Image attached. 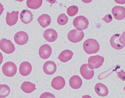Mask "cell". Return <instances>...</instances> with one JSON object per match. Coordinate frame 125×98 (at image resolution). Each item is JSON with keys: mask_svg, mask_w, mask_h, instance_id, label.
<instances>
[{"mask_svg": "<svg viewBox=\"0 0 125 98\" xmlns=\"http://www.w3.org/2000/svg\"><path fill=\"white\" fill-rule=\"evenodd\" d=\"M42 68L44 73L48 75L53 74L57 70L56 64L52 61H48L45 62Z\"/></svg>", "mask_w": 125, "mask_h": 98, "instance_id": "obj_12", "label": "cell"}, {"mask_svg": "<svg viewBox=\"0 0 125 98\" xmlns=\"http://www.w3.org/2000/svg\"></svg>", "mask_w": 125, "mask_h": 98, "instance_id": "obj_32", "label": "cell"}, {"mask_svg": "<svg viewBox=\"0 0 125 98\" xmlns=\"http://www.w3.org/2000/svg\"><path fill=\"white\" fill-rule=\"evenodd\" d=\"M68 22V17L65 14H60L57 18V23L59 24L63 25Z\"/></svg>", "mask_w": 125, "mask_h": 98, "instance_id": "obj_26", "label": "cell"}, {"mask_svg": "<svg viewBox=\"0 0 125 98\" xmlns=\"http://www.w3.org/2000/svg\"><path fill=\"white\" fill-rule=\"evenodd\" d=\"M94 90L96 93L101 97L106 96L108 94V90L107 87L101 83H97L95 86Z\"/></svg>", "mask_w": 125, "mask_h": 98, "instance_id": "obj_19", "label": "cell"}, {"mask_svg": "<svg viewBox=\"0 0 125 98\" xmlns=\"http://www.w3.org/2000/svg\"><path fill=\"white\" fill-rule=\"evenodd\" d=\"M3 61V56L2 53L0 52V65L2 63Z\"/></svg>", "mask_w": 125, "mask_h": 98, "instance_id": "obj_30", "label": "cell"}, {"mask_svg": "<svg viewBox=\"0 0 125 98\" xmlns=\"http://www.w3.org/2000/svg\"><path fill=\"white\" fill-rule=\"evenodd\" d=\"M20 17L21 22L24 24L30 23L33 20V15L31 12L27 9H23L21 11Z\"/></svg>", "mask_w": 125, "mask_h": 98, "instance_id": "obj_16", "label": "cell"}, {"mask_svg": "<svg viewBox=\"0 0 125 98\" xmlns=\"http://www.w3.org/2000/svg\"><path fill=\"white\" fill-rule=\"evenodd\" d=\"M73 52L68 49H65L62 51L58 56V59L62 62H66L70 60L72 57Z\"/></svg>", "mask_w": 125, "mask_h": 98, "instance_id": "obj_20", "label": "cell"}, {"mask_svg": "<svg viewBox=\"0 0 125 98\" xmlns=\"http://www.w3.org/2000/svg\"><path fill=\"white\" fill-rule=\"evenodd\" d=\"M65 82L64 79L61 76L54 77L51 81V86L55 89L59 90L62 89L65 86Z\"/></svg>", "mask_w": 125, "mask_h": 98, "instance_id": "obj_15", "label": "cell"}, {"mask_svg": "<svg viewBox=\"0 0 125 98\" xmlns=\"http://www.w3.org/2000/svg\"><path fill=\"white\" fill-rule=\"evenodd\" d=\"M44 38L49 42H54L57 38L58 34L56 30L52 28L46 29L43 33Z\"/></svg>", "mask_w": 125, "mask_h": 98, "instance_id": "obj_14", "label": "cell"}, {"mask_svg": "<svg viewBox=\"0 0 125 98\" xmlns=\"http://www.w3.org/2000/svg\"><path fill=\"white\" fill-rule=\"evenodd\" d=\"M10 92L9 87L6 84L0 85V98H4L8 96Z\"/></svg>", "mask_w": 125, "mask_h": 98, "instance_id": "obj_24", "label": "cell"}, {"mask_svg": "<svg viewBox=\"0 0 125 98\" xmlns=\"http://www.w3.org/2000/svg\"><path fill=\"white\" fill-rule=\"evenodd\" d=\"M52 53L51 47L47 44H44L41 46L39 49V54L40 57L43 59L48 58Z\"/></svg>", "mask_w": 125, "mask_h": 98, "instance_id": "obj_11", "label": "cell"}, {"mask_svg": "<svg viewBox=\"0 0 125 98\" xmlns=\"http://www.w3.org/2000/svg\"><path fill=\"white\" fill-rule=\"evenodd\" d=\"M32 71V66L28 62H23L19 67V72L22 76H27L29 75Z\"/></svg>", "mask_w": 125, "mask_h": 98, "instance_id": "obj_17", "label": "cell"}, {"mask_svg": "<svg viewBox=\"0 0 125 98\" xmlns=\"http://www.w3.org/2000/svg\"><path fill=\"white\" fill-rule=\"evenodd\" d=\"M83 49L87 54L97 53L100 49L99 43L94 39H88L83 43Z\"/></svg>", "mask_w": 125, "mask_h": 98, "instance_id": "obj_1", "label": "cell"}, {"mask_svg": "<svg viewBox=\"0 0 125 98\" xmlns=\"http://www.w3.org/2000/svg\"><path fill=\"white\" fill-rule=\"evenodd\" d=\"M104 58L100 55L91 56L88 59V67L90 69H97L100 68L103 64Z\"/></svg>", "mask_w": 125, "mask_h": 98, "instance_id": "obj_5", "label": "cell"}, {"mask_svg": "<svg viewBox=\"0 0 125 98\" xmlns=\"http://www.w3.org/2000/svg\"><path fill=\"white\" fill-rule=\"evenodd\" d=\"M73 24L78 31H82L87 28L89 22L87 18L83 16L76 17L73 21Z\"/></svg>", "mask_w": 125, "mask_h": 98, "instance_id": "obj_3", "label": "cell"}, {"mask_svg": "<svg viewBox=\"0 0 125 98\" xmlns=\"http://www.w3.org/2000/svg\"><path fill=\"white\" fill-rule=\"evenodd\" d=\"M111 12L116 20H121L125 17V9L124 7L115 6L112 8Z\"/></svg>", "mask_w": 125, "mask_h": 98, "instance_id": "obj_10", "label": "cell"}, {"mask_svg": "<svg viewBox=\"0 0 125 98\" xmlns=\"http://www.w3.org/2000/svg\"><path fill=\"white\" fill-rule=\"evenodd\" d=\"M103 20L106 23H109L111 22L112 20V17L110 14H107L105 15L103 18Z\"/></svg>", "mask_w": 125, "mask_h": 98, "instance_id": "obj_28", "label": "cell"}, {"mask_svg": "<svg viewBox=\"0 0 125 98\" xmlns=\"http://www.w3.org/2000/svg\"><path fill=\"white\" fill-rule=\"evenodd\" d=\"M82 98H92L89 95H84L82 97Z\"/></svg>", "mask_w": 125, "mask_h": 98, "instance_id": "obj_31", "label": "cell"}, {"mask_svg": "<svg viewBox=\"0 0 125 98\" xmlns=\"http://www.w3.org/2000/svg\"><path fill=\"white\" fill-rule=\"evenodd\" d=\"M0 49L4 52L7 54H10L15 51V48L10 40L3 38L0 41Z\"/></svg>", "mask_w": 125, "mask_h": 98, "instance_id": "obj_6", "label": "cell"}, {"mask_svg": "<svg viewBox=\"0 0 125 98\" xmlns=\"http://www.w3.org/2000/svg\"><path fill=\"white\" fill-rule=\"evenodd\" d=\"M21 90L26 93H31L36 90V85L29 81L23 82L21 87Z\"/></svg>", "mask_w": 125, "mask_h": 98, "instance_id": "obj_22", "label": "cell"}, {"mask_svg": "<svg viewBox=\"0 0 125 98\" xmlns=\"http://www.w3.org/2000/svg\"><path fill=\"white\" fill-rule=\"evenodd\" d=\"M3 10H4L3 6L2 4L0 3V15H1V14L2 13Z\"/></svg>", "mask_w": 125, "mask_h": 98, "instance_id": "obj_29", "label": "cell"}, {"mask_svg": "<svg viewBox=\"0 0 125 98\" xmlns=\"http://www.w3.org/2000/svg\"><path fill=\"white\" fill-rule=\"evenodd\" d=\"M83 81L81 77L77 75H73L70 77L69 80L70 86L74 89H78L82 85Z\"/></svg>", "mask_w": 125, "mask_h": 98, "instance_id": "obj_18", "label": "cell"}, {"mask_svg": "<svg viewBox=\"0 0 125 98\" xmlns=\"http://www.w3.org/2000/svg\"><path fill=\"white\" fill-rule=\"evenodd\" d=\"M40 98H56L55 96L49 93V92H44L43 93L40 97Z\"/></svg>", "mask_w": 125, "mask_h": 98, "instance_id": "obj_27", "label": "cell"}, {"mask_svg": "<svg viewBox=\"0 0 125 98\" xmlns=\"http://www.w3.org/2000/svg\"><path fill=\"white\" fill-rule=\"evenodd\" d=\"M80 72L81 75L83 77V78L86 80L91 79L94 75V72L93 70L89 68L87 64H84L82 65L80 67Z\"/></svg>", "mask_w": 125, "mask_h": 98, "instance_id": "obj_9", "label": "cell"}, {"mask_svg": "<svg viewBox=\"0 0 125 98\" xmlns=\"http://www.w3.org/2000/svg\"><path fill=\"white\" fill-rule=\"evenodd\" d=\"M84 37L83 31H78L76 29H72L67 34V38L69 41L73 43L80 42Z\"/></svg>", "mask_w": 125, "mask_h": 98, "instance_id": "obj_7", "label": "cell"}, {"mask_svg": "<svg viewBox=\"0 0 125 98\" xmlns=\"http://www.w3.org/2000/svg\"><path fill=\"white\" fill-rule=\"evenodd\" d=\"M42 0H27L26 5L27 7L32 9H37L42 4Z\"/></svg>", "mask_w": 125, "mask_h": 98, "instance_id": "obj_23", "label": "cell"}, {"mask_svg": "<svg viewBox=\"0 0 125 98\" xmlns=\"http://www.w3.org/2000/svg\"><path fill=\"white\" fill-rule=\"evenodd\" d=\"M14 39L17 44L19 45H23L28 42V35L24 31H19L15 34Z\"/></svg>", "mask_w": 125, "mask_h": 98, "instance_id": "obj_8", "label": "cell"}, {"mask_svg": "<svg viewBox=\"0 0 125 98\" xmlns=\"http://www.w3.org/2000/svg\"><path fill=\"white\" fill-rule=\"evenodd\" d=\"M19 13V12L18 11H13L10 13L7 12L6 17V24L9 26H12L15 25L18 20Z\"/></svg>", "mask_w": 125, "mask_h": 98, "instance_id": "obj_13", "label": "cell"}, {"mask_svg": "<svg viewBox=\"0 0 125 98\" xmlns=\"http://www.w3.org/2000/svg\"><path fill=\"white\" fill-rule=\"evenodd\" d=\"M78 7L76 5H72L67 9V13L70 17H73L76 15L78 12Z\"/></svg>", "mask_w": 125, "mask_h": 98, "instance_id": "obj_25", "label": "cell"}, {"mask_svg": "<svg viewBox=\"0 0 125 98\" xmlns=\"http://www.w3.org/2000/svg\"><path fill=\"white\" fill-rule=\"evenodd\" d=\"M17 69L16 65L12 62H6L2 67L3 74L6 76L12 77L15 75L17 73Z\"/></svg>", "mask_w": 125, "mask_h": 98, "instance_id": "obj_4", "label": "cell"}, {"mask_svg": "<svg viewBox=\"0 0 125 98\" xmlns=\"http://www.w3.org/2000/svg\"><path fill=\"white\" fill-rule=\"evenodd\" d=\"M38 22L40 25L43 28L48 26L51 23V20L50 17L47 14H42L38 19Z\"/></svg>", "mask_w": 125, "mask_h": 98, "instance_id": "obj_21", "label": "cell"}, {"mask_svg": "<svg viewBox=\"0 0 125 98\" xmlns=\"http://www.w3.org/2000/svg\"><path fill=\"white\" fill-rule=\"evenodd\" d=\"M125 32L122 34H115L111 36L110 39V44L111 46L114 49H122L125 45Z\"/></svg>", "mask_w": 125, "mask_h": 98, "instance_id": "obj_2", "label": "cell"}]
</instances>
